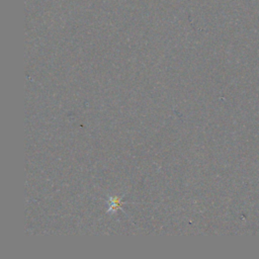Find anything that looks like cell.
I'll use <instances>...</instances> for the list:
<instances>
[{"label": "cell", "instance_id": "cell-1", "mask_svg": "<svg viewBox=\"0 0 259 259\" xmlns=\"http://www.w3.org/2000/svg\"><path fill=\"white\" fill-rule=\"evenodd\" d=\"M120 205V203H119V199H117V198H115L114 200H113V203H112V207L111 208H113V209H115L117 206H119Z\"/></svg>", "mask_w": 259, "mask_h": 259}]
</instances>
